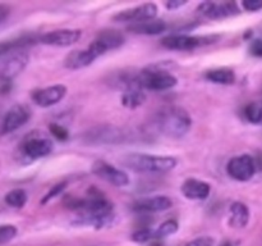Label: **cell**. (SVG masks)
<instances>
[{"label":"cell","mask_w":262,"mask_h":246,"mask_svg":"<svg viewBox=\"0 0 262 246\" xmlns=\"http://www.w3.org/2000/svg\"><path fill=\"white\" fill-rule=\"evenodd\" d=\"M156 126L164 135L169 137H183L191 130L192 120L188 113L178 107L161 109L156 115Z\"/></svg>","instance_id":"obj_1"},{"label":"cell","mask_w":262,"mask_h":246,"mask_svg":"<svg viewBox=\"0 0 262 246\" xmlns=\"http://www.w3.org/2000/svg\"><path fill=\"white\" fill-rule=\"evenodd\" d=\"M123 163L136 172L145 173H165L176 168L177 159L171 156L148 155V154H129L123 158Z\"/></svg>","instance_id":"obj_2"},{"label":"cell","mask_w":262,"mask_h":246,"mask_svg":"<svg viewBox=\"0 0 262 246\" xmlns=\"http://www.w3.org/2000/svg\"><path fill=\"white\" fill-rule=\"evenodd\" d=\"M177 84H178V79L176 76L156 66L136 73V85L142 90L147 89L154 90V91H164V90L171 89Z\"/></svg>","instance_id":"obj_3"},{"label":"cell","mask_w":262,"mask_h":246,"mask_svg":"<svg viewBox=\"0 0 262 246\" xmlns=\"http://www.w3.org/2000/svg\"><path fill=\"white\" fill-rule=\"evenodd\" d=\"M128 133L114 126H99L87 131L83 136L86 142L95 144V145H117V144L125 142Z\"/></svg>","instance_id":"obj_4"},{"label":"cell","mask_w":262,"mask_h":246,"mask_svg":"<svg viewBox=\"0 0 262 246\" xmlns=\"http://www.w3.org/2000/svg\"><path fill=\"white\" fill-rule=\"evenodd\" d=\"M219 36H188L173 35L161 40V45L170 50H192L200 46L216 43Z\"/></svg>","instance_id":"obj_5"},{"label":"cell","mask_w":262,"mask_h":246,"mask_svg":"<svg viewBox=\"0 0 262 246\" xmlns=\"http://www.w3.org/2000/svg\"><path fill=\"white\" fill-rule=\"evenodd\" d=\"M156 15H158V5L154 4V3H146V4L138 5L132 9L118 13L114 15V20H117V22H132L135 25V23L155 19Z\"/></svg>","instance_id":"obj_6"},{"label":"cell","mask_w":262,"mask_h":246,"mask_svg":"<svg viewBox=\"0 0 262 246\" xmlns=\"http://www.w3.org/2000/svg\"><path fill=\"white\" fill-rule=\"evenodd\" d=\"M124 44V36L115 30H107L100 33L94 43L89 46L90 50L92 51L96 58H99L102 54L107 53L109 50H114Z\"/></svg>","instance_id":"obj_7"},{"label":"cell","mask_w":262,"mask_h":246,"mask_svg":"<svg viewBox=\"0 0 262 246\" xmlns=\"http://www.w3.org/2000/svg\"><path fill=\"white\" fill-rule=\"evenodd\" d=\"M228 174L237 181H250L256 172V163L251 155H241L233 158L227 166Z\"/></svg>","instance_id":"obj_8"},{"label":"cell","mask_w":262,"mask_h":246,"mask_svg":"<svg viewBox=\"0 0 262 246\" xmlns=\"http://www.w3.org/2000/svg\"><path fill=\"white\" fill-rule=\"evenodd\" d=\"M92 173L97 176L99 178L104 179V181L109 182V183L114 184V186L122 187L127 186L129 183V177L127 173H124L120 169L115 168V167L110 166L109 163L104 160H96L92 164L91 168Z\"/></svg>","instance_id":"obj_9"},{"label":"cell","mask_w":262,"mask_h":246,"mask_svg":"<svg viewBox=\"0 0 262 246\" xmlns=\"http://www.w3.org/2000/svg\"><path fill=\"white\" fill-rule=\"evenodd\" d=\"M30 56L26 51H15L0 60V77L13 79L20 73L28 64Z\"/></svg>","instance_id":"obj_10"},{"label":"cell","mask_w":262,"mask_h":246,"mask_svg":"<svg viewBox=\"0 0 262 246\" xmlns=\"http://www.w3.org/2000/svg\"><path fill=\"white\" fill-rule=\"evenodd\" d=\"M28 119H30V112H28L27 108L23 107V105H14V107L10 108L7 112V114H5L4 119H3L2 122L0 132H2L3 135L14 132L18 128L25 126Z\"/></svg>","instance_id":"obj_11"},{"label":"cell","mask_w":262,"mask_h":246,"mask_svg":"<svg viewBox=\"0 0 262 246\" xmlns=\"http://www.w3.org/2000/svg\"><path fill=\"white\" fill-rule=\"evenodd\" d=\"M81 30H71V28H64V30L51 31L41 36L38 40L45 45L51 46H69L76 44L81 38Z\"/></svg>","instance_id":"obj_12"},{"label":"cell","mask_w":262,"mask_h":246,"mask_svg":"<svg viewBox=\"0 0 262 246\" xmlns=\"http://www.w3.org/2000/svg\"><path fill=\"white\" fill-rule=\"evenodd\" d=\"M67 94V87L64 85H54V86L45 87V89L37 90L32 94V100L42 108L53 107L64 99Z\"/></svg>","instance_id":"obj_13"},{"label":"cell","mask_w":262,"mask_h":246,"mask_svg":"<svg viewBox=\"0 0 262 246\" xmlns=\"http://www.w3.org/2000/svg\"><path fill=\"white\" fill-rule=\"evenodd\" d=\"M200 12L206 17L212 19H220V18L232 17L239 13L238 5L233 2L225 3H204L200 5Z\"/></svg>","instance_id":"obj_14"},{"label":"cell","mask_w":262,"mask_h":246,"mask_svg":"<svg viewBox=\"0 0 262 246\" xmlns=\"http://www.w3.org/2000/svg\"><path fill=\"white\" fill-rule=\"evenodd\" d=\"M171 207H173V201L168 196H154L135 202L133 210L138 213H156L163 212Z\"/></svg>","instance_id":"obj_15"},{"label":"cell","mask_w":262,"mask_h":246,"mask_svg":"<svg viewBox=\"0 0 262 246\" xmlns=\"http://www.w3.org/2000/svg\"><path fill=\"white\" fill-rule=\"evenodd\" d=\"M54 145L48 138H31L23 144V153L31 159L48 156L53 151Z\"/></svg>","instance_id":"obj_16"},{"label":"cell","mask_w":262,"mask_h":246,"mask_svg":"<svg viewBox=\"0 0 262 246\" xmlns=\"http://www.w3.org/2000/svg\"><path fill=\"white\" fill-rule=\"evenodd\" d=\"M211 187L207 182L189 178L182 186V192L189 200H205L209 197Z\"/></svg>","instance_id":"obj_17"},{"label":"cell","mask_w":262,"mask_h":246,"mask_svg":"<svg viewBox=\"0 0 262 246\" xmlns=\"http://www.w3.org/2000/svg\"><path fill=\"white\" fill-rule=\"evenodd\" d=\"M95 59H96V56L92 54V51L89 48L84 49V50H73L66 56L64 66L68 69H81L94 63Z\"/></svg>","instance_id":"obj_18"},{"label":"cell","mask_w":262,"mask_h":246,"mask_svg":"<svg viewBox=\"0 0 262 246\" xmlns=\"http://www.w3.org/2000/svg\"><path fill=\"white\" fill-rule=\"evenodd\" d=\"M250 220V210L243 202H233L229 209V223L232 227L243 228Z\"/></svg>","instance_id":"obj_19"},{"label":"cell","mask_w":262,"mask_h":246,"mask_svg":"<svg viewBox=\"0 0 262 246\" xmlns=\"http://www.w3.org/2000/svg\"><path fill=\"white\" fill-rule=\"evenodd\" d=\"M128 30L133 33H138V35H159L166 30V25L161 19H151L146 20V22L135 23V25L129 26Z\"/></svg>","instance_id":"obj_20"},{"label":"cell","mask_w":262,"mask_h":246,"mask_svg":"<svg viewBox=\"0 0 262 246\" xmlns=\"http://www.w3.org/2000/svg\"><path fill=\"white\" fill-rule=\"evenodd\" d=\"M146 101V95L142 89L140 87H129L124 90L122 95V102L124 107L135 109V108L141 107Z\"/></svg>","instance_id":"obj_21"},{"label":"cell","mask_w":262,"mask_h":246,"mask_svg":"<svg viewBox=\"0 0 262 246\" xmlns=\"http://www.w3.org/2000/svg\"><path fill=\"white\" fill-rule=\"evenodd\" d=\"M35 38L31 37V36H23V37L14 38V40H8V41H2L0 43V56L7 55V54L15 53L19 49L26 48L28 45H32L35 44Z\"/></svg>","instance_id":"obj_22"},{"label":"cell","mask_w":262,"mask_h":246,"mask_svg":"<svg viewBox=\"0 0 262 246\" xmlns=\"http://www.w3.org/2000/svg\"><path fill=\"white\" fill-rule=\"evenodd\" d=\"M206 78L214 84L232 85L235 81V74L229 68H216L207 72Z\"/></svg>","instance_id":"obj_23"},{"label":"cell","mask_w":262,"mask_h":246,"mask_svg":"<svg viewBox=\"0 0 262 246\" xmlns=\"http://www.w3.org/2000/svg\"><path fill=\"white\" fill-rule=\"evenodd\" d=\"M5 202L13 208H22L27 202V192L22 189L12 190L5 195Z\"/></svg>","instance_id":"obj_24"},{"label":"cell","mask_w":262,"mask_h":246,"mask_svg":"<svg viewBox=\"0 0 262 246\" xmlns=\"http://www.w3.org/2000/svg\"><path fill=\"white\" fill-rule=\"evenodd\" d=\"M245 115L247 118L248 122L255 123H262V101H252L246 107Z\"/></svg>","instance_id":"obj_25"},{"label":"cell","mask_w":262,"mask_h":246,"mask_svg":"<svg viewBox=\"0 0 262 246\" xmlns=\"http://www.w3.org/2000/svg\"><path fill=\"white\" fill-rule=\"evenodd\" d=\"M178 231V223L176 220H166L163 224L159 225L156 230H154V238H165L168 236L174 235Z\"/></svg>","instance_id":"obj_26"},{"label":"cell","mask_w":262,"mask_h":246,"mask_svg":"<svg viewBox=\"0 0 262 246\" xmlns=\"http://www.w3.org/2000/svg\"><path fill=\"white\" fill-rule=\"evenodd\" d=\"M17 236V228L12 224L0 225V245L9 242Z\"/></svg>","instance_id":"obj_27"},{"label":"cell","mask_w":262,"mask_h":246,"mask_svg":"<svg viewBox=\"0 0 262 246\" xmlns=\"http://www.w3.org/2000/svg\"><path fill=\"white\" fill-rule=\"evenodd\" d=\"M132 240L135 241V242L140 243L155 240V238H154V230H151V228H143V230L137 231V232H135L132 235Z\"/></svg>","instance_id":"obj_28"},{"label":"cell","mask_w":262,"mask_h":246,"mask_svg":"<svg viewBox=\"0 0 262 246\" xmlns=\"http://www.w3.org/2000/svg\"><path fill=\"white\" fill-rule=\"evenodd\" d=\"M49 128H50L51 133H53V135L55 136L58 140L64 141V140H67V138H68L69 133H68V131H67L66 128L63 127V126L55 125V123H53V125H50V127H49Z\"/></svg>","instance_id":"obj_29"},{"label":"cell","mask_w":262,"mask_h":246,"mask_svg":"<svg viewBox=\"0 0 262 246\" xmlns=\"http://www.w3.org/2000/svg\"><path fill=\"white\" fill-rule=\"evenodd\" d=\"M66 182H61V183H58V184H55V186L53 187V189L50 190V191L48 192V194H46V196L43 197L42 199V204H45V202H48L49 200H51V199H54V197H56L58 196V195H60L61 192H63V190L66 189Z\"/></svg>","instance_id":"obj_30"},{"label":"cell","mask_w":262,"mask_h":246,"mask_svg":"<svg viewBox=\"0 0 262 246\" xmlns=\"http://www.w3.org/2000/svg\"><path fill=\"white\" fill-rule=\"evenodd\" d=\"M242 5L248 12H258L262 9V0H245Z\"/></svg>","instance_id":"obj_31"},{"label":"cell","mask_w":262,"mask_h":246,"mask_svg":"<svg viewBox=\"0 0 262 246\" xmlns=\"http://www.w3.org/2000/svg\"><path fill=\"white\" fill-rule=\"evenodd\" d=\"M250 53L251 55L262 58V38H256L251 43L250 45Z\"/></svg>","instance_id":"obj_32"},{"label":"cell","mask_w":262,"mask_h":246,"mask_svg":"<svg viewBox=\"0 0 262 246\" xmlns=\"http://www.w3.org/2000/svg\"><path fill=\"white\" fill-rule=\"evenodd\" d=\"M12 79L0 77V94H8L12 90Z\"/></svg>","instance_id":"obj_33"},{"label":"cell","mask_w":262,"mask_h":246,"mask_svg":"<svg viewBox=\"0 0 262 246\" xmlns=\"http://www.w3.org/2000/svg\"><path fill=\"white\" fill-rule=\"evenodd\" d=\"M186 4H187L186 0H170V2L166 3V8L170 10H174V9H178L179 7H183V5Z\"/></svg>","instance_id":"obj_34"},{"label":"cell","mask_w":262,"mask_h":246,"mask_svg":"<svg viewBox=\"0 0 262 246\" xmlns=\"http://www.w3.org/2000/svg\"><path fill=\"white\" fill-rule=\"evenodd\" d=\"M9 13H10V8L8 7V5L0 4V25H2L5 19H7L8 15H9Z\"/></svg>","instance_id":"obj_35"},{"label":"cell","mask_w":262,"mask_h":246,"mask_svg":"<svg viewBox=\"0 0 262 246\" xmlns=\"http://www.w3.org/2000/svg\"><path fill=\"white\" fill-rule=\"evenodd\" d=\"M222 246H232V245H230V243H224V245H222Z\"/></svg>","instance_id":"obj_36"}]
</instances>
